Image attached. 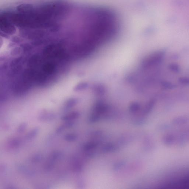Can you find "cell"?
I'll use <instances>...</instances> for the list:
<instances>
[{
	"mask_svg": "<svg viewBox=\"0 0 189 189\" xmlns=\"http://www.w3.org/2000/svg\"><path fill=\"white\" fill-rule=\"evenodd\" d=\"M189 120L188 118L186 117L179 116L174 119L173 122L176 125H181L187 123Z\"/></svg>",
	"mask_w": 189,
	"mask_h": 189,
	"instance_id": "cell-2",
	"label": "cell"
},
{
	"mask_svg": "<svg viewBox=\"0 0 189 189\" xmlns=\"http://www.w3.org/2000/svg\"><path fill=\"white\" fill-rule=\"evenodd\" d=\"M188 139L189 140V136H188Z\"/></svg>",
	"mask_w": 189,
	"mask_h": 189,
	"instance_id": "cell-5",
	"label": "cell"
},
{
	"mask_svg": "<svg viewBox=\"0 0 189 189\" xmlns=\"http://www.w3.org/2000/svg\"><path fill=\"white\" fill-rule=\"evenodd\" d=\"M170 69L174 72H178L179 71V67L178 65L175 64H171L169 66Z\"/></svg>",
	"mask_w": 189,
	"mask_h": 189,
	"instance_id": "cell-3",
	"label": "cell"
},
{
	"mask_svg": "<svg viewBox=\"0 0 189 189\" xmlns=\"http://www.w3.org/2000/svg\"><path fill=\"white\" fill-rule=\"evenodd\" d=\"M180 82L184 84H188L189 83V78H183L180 79Z\"/></svg>",
	"mask_w": 189,
	"mask_h": 189,
	"instance_id": "cell-4",
	"label": "cell"
},
{
	"mask_svg": "<svg viewBox=\"0 0 189 189\" xmlns=\"http://www.w3.org/2000/svg\"><path fill=\"white\" fill-rule=\"evenodd\" d=\"M176 141V139L173 134L169 133L163 137L162 141L166 145L168 146H171L173 145Z\"/></svg>",
	"mask_w": 189,
	"mask_h": 189,
	"instance_id": "cell-1",
	"label": "cell"
}]
</instances>
